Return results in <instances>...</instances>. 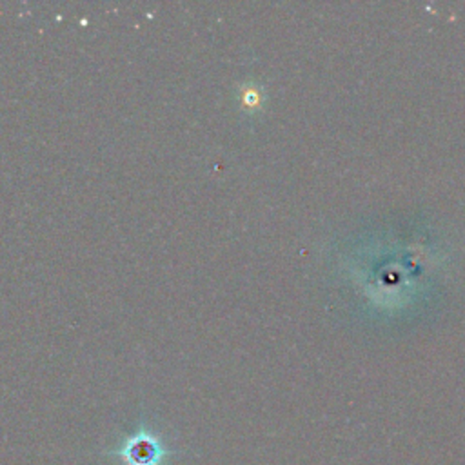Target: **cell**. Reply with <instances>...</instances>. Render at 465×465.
Wrapping results in <instances>:
<instances>
[{
	"instance_id": "obj_1",
	"label": "cell",
	"mask_w": 465,
	"mask_h": 465,
	"mask_svg": "<svg viewBox=\"0 0 465 465\" xmlns=\"http://www.w3.org/2000/svg\"><path fill=\"white\" fill-rule=\"evenodd\" d=\"M127 465H162L169 456V450L149 430H138L127 441L114 450Z\"/></svg>"
}]
</instances>
